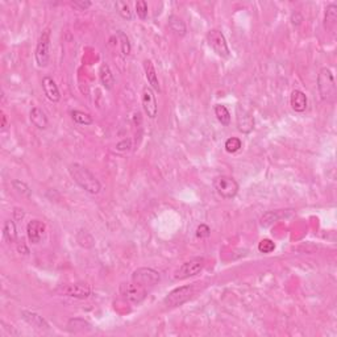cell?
<instances>
[{
    "instance_id": "5b68a950",
    "label": "cell",
    "mask_w": 337,
    "mask_h": 337,
    "mask_svg": "<svg viewBox=\"0 0 337 337\" xmlns=\"http://www.w3.org/2000/svg\"><path fill=\"white\" fill-rule=\"evenodd\" d=\"M206 259L203 257H194L182 263L178 269L174 273V279L177 281H183V279L191 278V277L198 276L201 270L205 269Z\"/></svg>"
},
{
    "instance_id": "e575fe53",
    "label": "cell",
    "mask_w": 337,
    "mask_h": 337,
    "mask_svg": "<svg viewBox=\"0 0 337 337\" xmlns=\"http://www.w3.org/2000/svg\"><path fill=\"white\" fill-rule=\"evenodd\" d=\"M72 6L79 11H86L92 6V3L88 2V0H77V2H73Z\"/></svg>"
},
{
    "instance_id": "d6a6232c",
    "label": "cell",
    "mask_w": 337,
    "mask_h": 337,
    "mask_svg": "<svg viewBox=\"0 0 337 337\" xmlns=\"http://www.w3.org/2000/svg\"><path fill=\"white\" fill-rule=\"evenodd\" d=\"M136 12H137V16L140 17L141 20H146V17H148V4H146V2H144V0H139L136 3Z\"/></svg>"
},
{
    "instance_id": "74e56055",
    "label": "cell",
    "mask_w": 337,
    "mask_h": 337,
    "mask_svg": "<svg viewBox=\"0 0 337 337\" xmlns=\"http://www.w3.org/2000/svg\"><path fill=\"white\" fill-rule=\"evenodd\" d=\"M7 126H8V117H7V115L4 114H2V129H6Z\"/></svg>"
},
{
    "instance_id": "603a6c76",
    "label": "cell",
    "mask_w": 337,
    "mask_h": 337,
    "mask_svg": "<svg viewBox=\"0 0 337 337\" xmlns=\"http://www.w3.org/2000/svg\"><path fill=\"white\" fill-rule=\"evenodd\" d=\"M3 237L7 243L13 244L16 243L17 240V228L16 223L13 219L11 220H7L3 225Z\"/></svg>"
},
{
    "instance_id": "cb8c5ba5",
    "label": "cell",
    "mask_w": 337,
    "mask_h": 337,
    "mask_svg": "<svg viewBox=\"0 0 337 337\" xmlns=\"http://www.w3.org/2000/svg\"><path fill=\"white\" fill-rule=\"evenodd\" d=\"M68 329L70 332L78 333V332L90 331L91 324L88 323V321L84 320V319L74 318V319H70V320L68 321Z\"/></svg>"
},
{
    "instance_id": "f1b7e54d",
    "label": "cell",
    "mask_w": 337,
    "mask_h": 337,
    "mask_svg": "<svg viewBox=\"0 0 337 337\" xmlns=\"http://www.w3.org/2000/svg\"><path fill=\"white\" fill-rule=\"evenodd\" d=\"M117 37H119V40H120L121 54H123L124 57H126V55H129L130 52H132V45H130V42H129V39H128V36H126L125 33L123 32V30H117Z\"/></svg>"
},
{
    "instance_id": "1f68e13d",
    "label": "cell",
    "mask_w": 337,
    "mask_h": 337,
    "mask_svg": "<svg viewBox=\"0 0 337 337\" xmlns=\"http://www.w3.org/2000/svg\"><path fill=\"white\" fill-rule=\"evenodd\" d=\"M276 249V244L273 243L272 240H269V239H263V240L259 241L258 244V250L261 253H272L273 250Z\"/></svg>"
},
{
    "instance_id": "f546056e",
    "label": "cell",
    "mask_w": 337,
    "mask_h": 337,
    "mask_svg": "<svg viewBox=\"0 0 337 337\" xmlns=\"http://www.w3.org/2000/svg\"><path fill=\"white\" fill-rule=\"evenodd\" d=\"M224 148H225L228 153L233 154V153H237L243 148V141L240 139H237V137H229L225 141V144H224Z\"/></svg>"
},
{
    "instance_id": "8fae6325",
    "label": "cell",
    "mask_w": 337,
    "mask_h": 337,
    "mask_svg": "<svg viewBox=\"0 0 337 337\" xmlns=\"http://www.w3.org/2000/svg\"><path fill=\"white\" fill-rule=\"evenodd\" d=\"M141 103H143V108L145 111V114L148 115L149 119H156L158 115V104H157L156 94L153 91L152 87L145 86L143 88V94H141Z\"/></svg>"
},
{
    "instance_id": "277c9868",
    "label": "cell",
    "mask_w": 337,
    "mask_h": 337,
    "mask_svg": "<svg viewBox=\"0 0 337 337\" xmlns=\"http://www.w3.org/2000/svg\"><path fill=\"white\" fill-rule=\"evenodd\" d=\"M318 90L323 100H331L336 94V83L332 72L328 68H321L318 74Z\"/></svg>"
},
{
    "instance_id": "6da1fadb",
    "label": "cell",
    "mask_w": 337,
    "mask_h": 337,
    "mask_svg": "<svg viewBox=\"0 0 337 337\" xmlns=\"http://www.w3.org/2000/svg\"><path fill=\"white\" fill-rule=\"evenodd\" d=\"M69 174L73 181L86 192L91 195H97L102 191V183L86 166L81 163H72L68 167Z\"/></svg>"
},
{
    "instance_id": "4dcf8cb0",
    "label": "cell",
    "mask_w": 337,
    "mask_h": 337,
    "mask_svg": "<svg viewBox=\"0 0 337 337\" xmlns=\"http://www.w3.org/2000/svg\"><path fill=\"white\" fill-rule=\"evenodd\" d=\"M12 186H13V188H15L17 192H20L21 195L30 196V194H32L29 186L26 185L25 182H21V181H17V179H15V181H12Z\"/></svg>"
},
{
    "instance_id": "30bf717a",
    "label": "cell",
    "mask_w": 337,
    "mask_h": 337,
    "mask_svg": "<svg viewBox=\"0 0 337 337\" xmlns=\"http://www.w3.org/2000/svg\"><path fill=\"white\" fill-rule=\"evenodd\" d=\"M57 292L63 296H70V298L87 299L91 295V289L87 283H68V285L59 286Z\"/></svg>"
},
{
    "instance_id": "4fadbf2b",
    "label": "cell",
    "mask_w": 337,
    "mask_h": 337,
    "mask_svg": "<svg viewBox=\"0 0 337 337\" xmlns=\"http://www.w3.org/2000/svg\"><path fill=\"white\" fill-rule=\"evenodd\" d=\"M46 232V225L45 223L42 220H39V219H33L28 223L26 225V236H28V240L29 243L35 244H40L45 236Z\"/></svg>"
},
{
    "instance_id": "8d00e7d4",
    "label": "cell",
    "mask_w": 337,
    "mask_h": 337,
    "mask_svg": "<svg viewBox=\"0 0 337 337\" xmlns=\"http://www.w3.org/2000/svg\"><path fill=\"white\" fill-rule=\"evenodd\" d=\"M25 216V212H24L23 208H15L13 210V217H15V220H21Z\"/></svg>"
},
{
    "instance_id": "d6986e66",
    "label": "cell",
    "mask_w": 337,
    "mask_h": 337,
    "mask_svg": "<svg viewBox=\"0 0 337 337\" xmlns=\"http://www.w3.org/2000/svg\"><path fill=\"white\" fill-rule=\"evenodd\" d=\"M29 120L37 129H46L49 125L48 116L41 108L33 107L29 112Z\"/></svg>"
},
{
    "instance_id": "836d02e7",
    "label": "cell",
    "mask_w": 337,
    "mask_h": 337,
    "mask_svg": "<svg viewBox=\"0 0 337 337\" xmlns=\"http://www.w3.org/2000/svg\"><path fill=\"white\" fill-rule=\"evenodd\" d=\"M195 234H196V237L198 239H207V237L211 236V228L208 227L207 224H200V225H198V228H196V232H195Z\"/></svg>"
},
{
    "instance_id": "484cf974",
    "label": "cell",
    "mask_w": 337,
    "mask_h": 337,
    "mask_svg": "<svg viewBox=\"0 0 337 337\" xmlns=\"http://www.w3.org/2000/svg\"><path fill=\"white\" fill-rule=\"evenodd\" d=\"M215 111V116L217 117V120H219V123L221 124V125L224 126H228L230 124V112L229 110H228L225 106H223V104H216L214 108Z\"/></svg>"
},
{
    "instance_id": "7a4b0ae2",
    "label": "cell",
    "mask_w": 337,
    "mask_h": 337,
    "mask_svg": "<svg viewBox=\"0 0 337 337\" xmlns=\"http://www.w3.org/2000/svg\"><path fill=\"white\" fill-rule=\"evenodd\" d=\"M52 30L50 28H45L40 35L37 41L36 50H35V58L39 68L44 69L50 62V42H52Z\"/></svg>"
},
{
    "instance_id": "2e32d148",
    "label": "cell",
    "mask_w": 337,
    "mask_h": 337,
    "mask_svg": "<svg viewBox=\"0 0 337 337\" xmlns=\"http://www.w3.org/2000/svg\"><path fill=\"white\" fill-rule=\"evenodd\" d=\"M143 68H144V73H145L146 81H148V83L150 84V87L153 88V91L161 92V84H159L158 75H157L156 68L153 65V62L150 61V59H144Z\"/></svg>"
},
{
    "instance_id": "5bb4252c",
    "label": "cell",
    "mask_w": 337,
    "mask_h": 337,
    "mask_svg": "<svg viewBox=\"0 0 337 337\" xmlns=\"http://www.w3.org/2000/svg\"><path fill=\"white\" fill-rule=\"evenodd\" d=\"M41 86L42 90H44V94L48 97V100H50L52 103H58V102L61 100L59 88L52 77H44L41 82Z\"/></svg>"
},
{
    "instance_id": "ba28073f",
    "label": "cell",
    "mask_w": 337,
    "mask_h": 337,
    "mask_svg": "<svg viewBox=\"0 0 337 337\" xmlns=\"http://www.w3.org/2000/svg\"><path fill=\"white\" fill-rule=\"evenodd\" d=\"M130 279H132V282L143 286L145 289H149V287H154L156 285H158V282L161 281V276L153 267H139L132 273Z\"/></svg>"
},
{
    "instance_id": "ffe728a7",
    "label": "cell",
    "mask_w": 337,
    "mask_h": 337,
    "mask_svg": "<svg viewBox=\"0 0 337 337\" xmlns=\"http://www.w3.org/2000/svg\"><path fill=\"white\" fill-rule=\"evenodd\" d=\"M99 79H100V83L103 84V87L106 90H112L115 84V75L111 72V68L108 66V63L103 62L99 68Z\"/></svg>"
},
{
    "instance_id": "7c38bea8",
    "label": "cell",
    "mask_w": 337,
    "mask_h": 337,
    "mask_svg": "<svg viewBox=\"0 0 337 337\" xmlns=\"http://www.w3.org/2000/svg\"><path fill=\"white\" fill-rule=\"evenodd\" d=\"M236 123L237 129L245 134L254 129V117L247 108L241 107V106L236 107Z\"/></svg>"
},
{
    "instance_id": "83f0119b",
    "label": "cell",
    "mask_w": 337,
    "mask_h": 337,
    "mask_svg": "<svg viewBox=\"0 0 337 337\" xmlns=\"http://www.w3.org/2000/svg\"><path fill=\"white\" fill-rule=\"evenodd\" d=\"M115 7H116L117 13L123 17L124 20H132V11H130L129 4L126 3V2H123V0H117L116 3H115Z\"/></svg>"
},
{
    "instance_id": "44dd1931",
    "label": "cell",
    "mask_w": 337,
    "mask_h": 337,
    "mask_svg": "<svg viewBox=\"0 0 337 337\" xmlns=\"http://www.w3.org/2000/svg\"><path fill=\"white\" fill-rule=\"evenodd\" d=\"M168 28L172 29V32H174L177 36H186L187 33V26H186L185 21L181 19L177 15H172L168 16Z\"/></svg>"
},
{
    "instance_id": "8992f818",
    "label": "cell",
    "mask_w": 337,
    "mask_h": 337,
    "mask_svg": "<svg viewBox=\"0 0 337 337\" xmlns=\"http://www.w3.org/2000/svg\"><path fill=\"white\" fill-rule=\"evenodd\" d=\"M207 39L208 45L212 48L215 53L221 58H229L230 57V50L228 46V42L224 33L220 29H210L207 32Z\"/></svg>"
},
{
    "instance_id": "7402d4cb",
    "label": "cell",
    "mask_w": 337,
    "mask_h": 337,
    "mask_svg": "<svg viewBox=\"0 0 337 337\" xmlns=\"http://www.w3.org/2000/svg\"><path fill=\"white\" fill-rule=\"evenodd\" d=\"M336 24H337V6L334 3H332L325 8L324 28L328 30H334Z\"/></svg>"
},
{
    "instance_id": "9c48e42d",
    "label": "cell",
    "mask_w": 337,
    "mask_h": 337,
    "mask_svg": "<svg viewBox=\"0 0 337 337\" xmlns=\"http://www.w3.org/2000/svg\"><path fill=\"white\" fill-rule=\"evenodd\" d=\"M194 294V286L192 285H186L177 287V289L172 290L163 299V305L166 307H179V306L185 305L186 301L190 300V298Z\"/></svg>"
},
{
    "instance_id": "9a60e30c",
    "label": "cell",
    "mask_w": 337,
    "mask_h": 337,
    "mask_svg": "<svg viewBox=\"0 0 337 337\" xmlns=\"http://www.w3.org/2000/svg\"><path fill=\"white\" fill-rule=\"evenodd\" d=\"M21 318L25 323H28L29 325H32L33 328H37V329H41V331H48L50 325H49L48 321L45 320V318H42L41 315L36 314V312L32 311H21Z\"/></svg>"
},
{
    "instance_id": "3957f363",
    "label": "cell",
    "mask_w": 337,
    "mask_h": 337,
    "mask_svg": "<svg viewBox=\"0 0 337 337\" xmlns=\"http://www.w3.org/2000/svg\"><path fill=\"white\" fill-rule=\"evenodd\" d=\"M214 188L217 195L223 199H233L239 192V183L233 177L229 175H219L214 179Z\"/></svg>"
},
{
    "instance_id": "ac0fdd59",
    "label": "cell",
    "mask_w": 337,
    "mask_h": 337,
    "mask_svg": "<svg viewBox=\"0 0 337 337\" xmlns=\"http://www.w3.org/2000/svg\"><path fill=\"white\" fill-rule=\"evenodd\" d=\"M291 214H292V210L269 211V212H266L265 215H262L261 220H259V224H261V227H263V228L270 227L272 224H274L276 221H278L279 219H282V217H286L287 215H291Z\"/></svg>"
},
{
    "instance_id": "52a82bcc",
    "label": "cell",
    "mask_w": 337,
    "mask_h": 337,
    "mask_svg": "<svg viewBox=\"0 0 337 337\" xmlns=\"http://www.w3.org/2000/svg\"><path fill=\"white\" fill-rule=\"evenodd\" d=\"M119 292L126 301H129L132 305H140L146 298L148 289L130 281V282L121 283L119 287Z\"/></svg>"
},
{
    "instance_id": "4316f807",
    "label": "cell",
    "mask_w": 337,
    "mask_h": 337,
    "mask_svg": "<svg viewBox=\"0 0 337 337\" xmlns=\"http://www.w3.org/2000/svg\"><path fill=\"white\" fill-rule=\"evenodd\" d=\"M72 119L74 123L79 124V125H91V124L94 123V119H92L90 114L78 110L72 111Z\"/></svg>"
},
{
    "instance_id": "e0dca14e",
    "label": "cell",
    "mask_w": 337,
    "mask_h": 337,
    "mask_svg": "<svg viewBox=\"0 0 337 337\" xmlns=\"http://www.w3.org/2000/svg\"><path fill=\"white\" fill-rule=\"evenodd\" d=\"M290 106H291L292 110L298 114H301L307 110L308 106V99L307 95L303 92L301 90H294L290 95Z\"/></svg>"
},
{
    "instance_id": "d590c367",
    "label": "cell",
    "mask_w": 337,
    "mask_h": 337,
    "mask_svg": "<svg viewBox=\"0 0 337 337\" xmlns=\"http://www.w3.org/2000/svg\"><path fill=\"white\" fill-rule=\"evenodd\" d=\"M291 21H292V24H294V25H296V26L300 25L301 21H303V16H301L299 12H294V13H292V16H291Z\"/></svg>"
},
{
    "instance_id": "d4e9b609",
    "label": "cell",
    "mask_w": 337,
    "mask_h": 337,
    "mask_svg": "<svg viewBox=\"0 0 337 337\" xmlns=\"http://www.w3.org/2000/svg\"><path fill=\"white\" fill-rule=\"evenodd\" d=\"M77 241L84 249H91V248L95 245V239L92 237V234L86 229H79L77 232Z\"/></svg>"
}]
</instances>
